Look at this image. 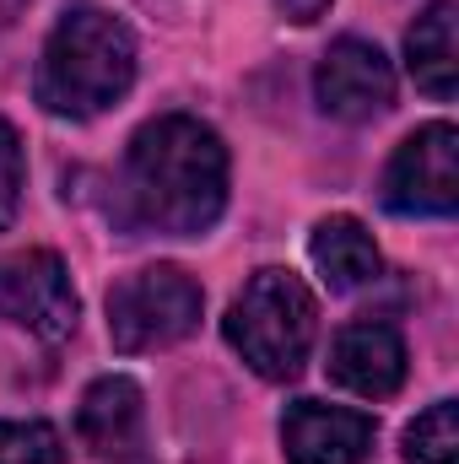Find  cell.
<instances>
[{
  "label": "cell",
  "instance_id": "cell-1",
  "mask_svg": "<svg viewBox=\"0 0 459 464\" xmlns=\"http://www.w3.org/2000/svg\"><path fill=\"white\" fill-rule=\"evenodd\" d=\"M119 200L130 227L162 237H200L228 206V146L211 124L162 114L135 130L119 173Z\"/></svg>",
  "mask_w": 459,
  "mask_h": 464
},
{
  "label": "cell",
  "instance_id": "cell-2",
  "mask_svg": "<svg viewBox=\"0 0 459 464\" xmlns=\"http://www.w3.org/2000/svg\"><path fill=\"white\" fill-rule=\"evenodd\" d=\"M135 82V33L103 5H71L38 60V103L60 119H98Z\"/></svg>",
  "mask_w": 459,
  "mask_h": 464
},
{
  "label": "cell",
  "instance_id": "cell-3",
  "mask_svg": "<svg viewBox=\"0 0 459 464\" xmlns=\"http://www.w3.org/2000/svg\"><path fill=\"white\" fill-rule=\"evenodd\" d=\"M222 335L228 346L270 383H292L314 351L319 335V303L314 292L281 270V265H265L243 281V292L232 297L228 319H222Z\"/></svg>",
  "mask_w": 459,
  "mask_h": 464
},
{
  "label": "cell",
  "instance_id": "cell-4",
  "mask_svg": "<svg viewBox=\"0 0 459 464\" xmlns=\"http://www.w3.org/2000/svg\"><path fill=\"white\" fill-rule=\"evenodd\" d=\"M200 308H206V297H200V286L179 265L135 270V276H124L109 292V341L124 356L179 346V341L195 335Z\"/></svg>",
  "mask_w": 459,
  "mask_h": 464
},
{
  "label": "cell",
  "instance_id": "cell-5",
  "mask_svg": "<svg viewBox=\"0 0 459 464\" xmlns=\"http://www.w3.org/2000/svg\"><path fill=\"white\" fill-rule=\"evenodd\" d=\"M384 206L395 217H454L459 206V130L449 119L411 130L384 168Z\"/></svg>",
  "mask_w": 459,
  "mask_h": 464
},
{
  "label": "cell",
  "instance_id": "cell-6",
  "mask_svg": "<svg viewBox=\"0 0 459 464\" xmlns=\"http://www.w3.org/2000/svg\"><path fill=\"white\" fill-rule=\"evenodd\" d=\"M0 319L49 346L76 335L82 303H76V286H71L60 254H49V248L0 254Z\"/></svg>",
  "mask_w": 459,
  "mask_h": 464
},
{
  "label": "cell",
  "instance_id": "cell-7",
  "mask_svg": "<svg viewBox=\"0 0 459 464\" xmlns=\"http://www.w3.org/2000/svg\"><path fill=\"white\" fill-rule=\"evenodd\" d=\"M314 98L341 124H367V119L389 114V103H395V65L384 60L378 44L341 38L325 49L319 71H314Z\"/></svg>",
  "mask_w": 459,
  "mask_h": 464
},
{
  "label": "cell",
  "instance_id": "cell-8",
  "mask_svg": "<svg viewBox=\"0 0 459 464\" xmlns=\"http://www.w3.org/2000/svg\"><path fill=\"white\" fill-rule=\"evenodd\" d=\"M378 443L373 416L325 405V400H298L281 416V449L292 464H367Z\"/></svg>",
  "mask_w": 459,
  "mask_h": 464
},
{
  "label": "cell",
  "instance_id": "cell-9",
  "mask_svg": "<svg viewBox=\"0 0 459 464\" xmlns=\"http://www.w3.org/2000/svg\"><path fill=\"white\" fill-rule=\"evenodd\" d=\"M405 341L395 324L384 319H362V324H346L330 346V378L351 389L356 400H389L400 394L405 383Z\"/></svg>",
  "mask_w": 459,
  "mask_h": 464
},
{
  "label": "cell",
  "instance_id": "cell-10",
  "mask_svg": "<svg viewBox=\"0 0 459 464\" xmlns=\"http://www.w3.org/2000/svg\"><path fill=\"white\" fill-rule=\"evenodd\" d=\"M308 259H314V270H319V281L330 292H362L384 270L373 232L356 217H325L314 227V237H308Z\"/></svg>",
  "mask_w": 459,
  "mask_h": 464
},
{
  "label": "cell",
  "instance_id": "cell-11",
  "mask_svg": "<svg viewBox=\"0 0 459 464\" xmlns=\"http://www.w3.org/2000/svg\"><path fill=\"white\" fill-rule=\"evenodd\" d=\"M76 432L93 454H130L135 438H141V389L130 378H98L87 394H82V411H76Z\"/></svg>",
  "mask_w": 459,
  "mask_h": 464
},
{
  "label": "cell",
  "instance_id": "cell-12",
  "mask_svg": "<svg viewBox=\"0 0 459 464\" xmlns=\"http://www.w3.org/2000/svg\"><path fill=\"white\" fill-rule=\"evenodd\" d=\"M405 65L416 76V87L438 103L454 98V76H459V49H454V0H433L411 33H405Z\"/></svg>",
  "mask_w": 459,
  "mask_h": 464
},
{
  "label": "cell",
  "instance_id": "cell-13",
  "mask_svg": "<svg viewBox=\"0 0 459 464\" xmlns=\"http://www.w3.org/2000/svg\"><path fill=\"white\" fill-rule=\"evenodd\" d=\"M454 400L427 405L405 427V459L411 464H459V427H454Z\"/></svg>",
  "mask_w": 459,
  "mask_h": 464
},
{
  "label": "cell",
  "instance_id": "cell-14",
  "mask_svg": "<svg viewBox=\"0 0 459 464\" xmlns=\"http://www.w3.org/2000/svg\"><path fill=\"white\" fill-rule=\"evenodd\" d=\"M0 464H65V443L49 421H0Z\"/></svg>",
  "mask_w": 459,
  "mask_h": 464
},
{
  "label": "cell",
  "instance_id": "cell-15",
  "mask_svg": "<svg viewBox=\"0 0 459 464\" xmlns=\"http://www.w3.org/2000/svg\"><path fill=\"white\" fill-rule=\"evenodd\" d=\"M22 184H27L22 140H16V130L0 119V227H11V222H16V206H22Z\"/></svg>",
  "mask_w": 459,
  "mask_h": 464
},
{
  "label": "cell",
  "instance_id": "cell-16",
  "mask_svg": "<svg viewBox=\"0 0 459 464\" xmlns=\"http://www.w3.org/2000/svg\"><path fill=\"white\" fill-rule=\"evenodd\" d=\"M276 5H281L287 22H319L330 11V0H276Z\"/></svg>",
  "mask_w": 459,
  "mask_h": 464
}]
</instances>
